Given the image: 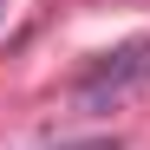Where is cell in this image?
<instances>
[{"instance_id": "1", "label": "cell", "mask_w": 150, "mask_h": 150, "mask_svg": "<svg viewBox=\"0 0 150 150\" xmlns=\"http://www.w3.org/2000/svg\"><path fill=\"white\" fill-rule=\"evenodd\" d=\"M137 85H150V33L111 46V52H98V59L79 72L72 98H79V111H111L117 98H131Z\"/></svg>"}, {"instance_id": "2", "label": "cell", "mask_w": 150, "mask_h": 150, "mask_svg": "<svg viewBox=\"0 0 150 150\" xmlns=\"http://www.w3.org/2000/svg\"><path fill=\"white\" fill-rule=\"evenodd\" d=\"M65 150H124L117 137H91V144H65Z\"/></svg>"}]
</instances>
